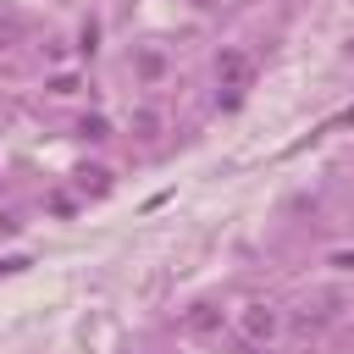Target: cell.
I'll return each instance as SVG.
<instances>
[{"instance_id": "1", "label": "cell", "mask_w": 354, "mask_h": 354, "mask_svg": "<svg viewBox=\"0 0 354 354\" xmlns=\"http://www.w3.org/2000/svg\"><path fill=\"white\" fill-rule=\"evenodd\" d=\"M243 332H249V337H271V332H277V315H271V304H249V315H243Z\"/></svg>"}, {"instance_id": "2", "label": "cell", "mask_w": 354, "mask_h": 354, "mask_svg": "<svg viewBox=\"0 0 354 354\" xmlns=\"http://www.w3.org/2000/svg\"><path fill=\"white\" fill-rule=\"evenodd\" d=\"M221 77H227V83H232V88H238V83H243V77H249V61H243V55H238V50H227V55H221Z\"/></svg>"}, {"instance_id": "3", "label": "cell", "mask_w": 354, "mask_h": 354, "mask_svg": "<svg viewBox=\"0 0 354 354\" xmlns=\"http://www.w3.org/2000/svg\"><path fill=\"white\" fill-rule=\"evenodd\" d=\"M0 44H11V28H0Z\"/></svg>"}]
</instances>
